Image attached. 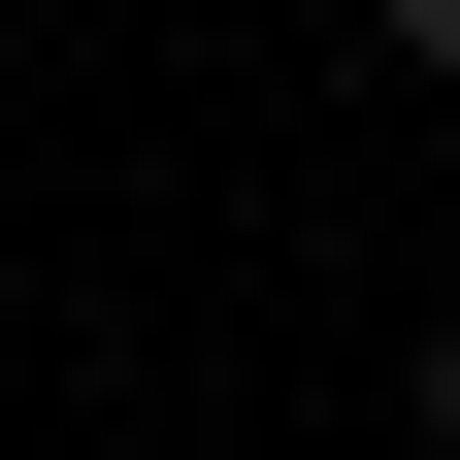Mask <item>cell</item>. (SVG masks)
Instances as JSON below:
<instances>
[{
  "label": "cell",
  "mask_w": 460,
  "mask_h": 460,
  "mask_svg": "<svg viewBox=\"0 0 460 460\" xmlns=\"http://www.w3.org/2000/svg\"><path fill=\"white\" fill-rule=\"evenodd\" d=\"M362 33H394V66H428V99H460V0H362Z\"/></svg>",
  "instance_id": "1"
},
{
  "label": "cell",
  "mask_w": 460,
  "mask_h": 460,
  "mask_svg": "<svg viewBox=\"0 0 460 460\" xmlns=\"http://www.w3.org/2000/svg\"><path fill=\"white\" fill-rule=\"evenodd\" d=\"M428 460H460V296H428Z\"/></svg>",
  "instance_id": "2"
}]
</instances>
